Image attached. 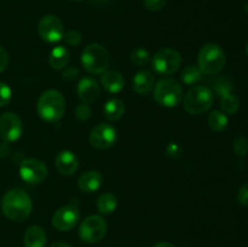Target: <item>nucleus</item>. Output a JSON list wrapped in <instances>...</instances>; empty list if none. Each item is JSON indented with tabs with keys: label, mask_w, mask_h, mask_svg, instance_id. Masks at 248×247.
Returning <instances> with one entry per match:
<instances>
[{
	"label": "nucleus",
	"mask_w": 248,
	"mask_h": 247,
	"mask_svg": "<svg viewBox=\"0 0 248 247\" xmlns=\"http://www.w3.org/2000/svg\"><path fill=\"white\" fill-rule=\"evenodd\" d=\"M5 217L14 222H22L31 216L33 202L28 194L22 189H11L4 195L1 202Z\"/></svg>",
	"instance_id": "obj_1"
},
{
	"label": "nucleus",
	"mask_w": 248,
	"mask_h": 247,
	"mask_svg": "<svg viewBox=\"0 0 248 247\" xmlns=\"http://www.w3.org/2000/svg\"><path fill=\"white\" fill-rule=\"evenodd\" d=\"M39 116L47 123H57L65 113V98L57 90H46L36 104Z\"/></svg>",
	"instance_id": "obj_2"
},
{
	"label": "nucleus",
	"mask_w": 248,
	"mask_h": 247,
	"mask_svg": "<svg viewBox=\"0 0 248 247\" xmlns=\"http://www.w3.org/2000/svg\"><path fill=\"white\" fill-rule=\"evenodd\" d=\"M225 53L219 45L213 43L205 44L198 55V67L202 74H218L225 65Z\"/></svg>",
	"instance_id": "obj_3"
},
{
	"label": "nucleus",
	"mask_w": 248,
	"mask_h": 247,
	"mask_svg": "<svg viewBox=\"0 0 248 247\" xmlns=\"http://www.w3.org/2000/svg\"><path fill=\"white\" fill-rule=\"evenodd\" d=\"M81 64L89 74H103L109 65L108 51L101 44H90L81 53Z\"/></svg>",
	"instance_id": "obj_4"
},
{
	"label": "nucleus",
	"mask_w": 248,
	"mask_h": 247,
	"mask_svg": "<svg viewBox=\"0 0 248 247\" xmlns=\"http://www.w3.org/2000/svg\"><path fill=\"white\" fill-rule=\"evenodd\" d=\"M183 98V87L173 77H165L154 85V99L166 108H174Z\"/></svg>",
	"instance_id": "obj_5"
},
{
	"label": "nucleus",
	"mask_w": 248,
	"mask_h": 247,
	"mask_svg": "<svg viewBox=\"0 0 248 247\" xmlns=\"http://www.w3.org/2000/svg\"><path fill=\"white\" fill-rule=\"evenodd\" d=\"M213 101H215L213 92L202 85L191 87L183 98L184 108L190 115H201L210 110Z\"/></svg>",
	"instance_id": "obj_6"
},
{
	"label": "nucleus",
	"mask_w": 248,
	"mask_h": 247,
	"mask_svg": "<svg viewBox=\"0 0 248 247\" xmlns=\"http://www.w3.org/2000/svg\"><path fill=\"white\" fill-rule=\"evenodd\" d=\"M182 56L174 48H161L152 58V67L160 75H171L181 68Z\"/></svg>",
	"instance_id": "obj_7"
},
{
	"label": "nucleus",
	"mask_w": 248,
	"mask_h": 247,
	"mask_svg": "<svg viewBox=\"0 0 248 247\" xmlns=\"http://www.w3.org/2000/svg\"><path fill=\"white\" fill-rule=\"evenodd\" d=\"M107 229L108 225L102 216H89L80 224L79 237L87 244H96L106 236Z\"/></svg>",
	"instance_id": "obj_8"
},
{
	"label": "nucleus",
	"mask_w": 248,
	"mask_h": 247,
	"mask_svg": "<svg viewBox=\"0 0 248 247\" xmlns=\"http://www.w3.org/2000/svg\"><path fill=\"white\" fill-rule=\"evenodd\" d=\"M38 33L46 43H57L64 35V26L55 15H46L39 21Z\"/></svg>",
	"instance_id": "obj_9"
},
{
	"label": "nucleus",
	"mask_w": 248,
	"mask_h": 247,
	"mask_svg": "<svg viewBox=\"0 0 248 247\" xmlns=\"http://www.w3.org/2000/svg\"><path fill=\"white\" fill-rule=\"evenodd\" d=\"M19 176L28 184H40L47 177V167L41 160L29 157L19 165Z\"/></svg>",
	"instance_id": "obj_10"
},
{
	"label": "nucleus",
	"mask_w": 248,
	"mask_h": 247,
	"mask_svg": "<svg viewBox=\"0 0 248 247\" xmlns=\"http://www.w3.org/2000/svg\"><path fill=\"white\" fill-rule=\"evenodd\" d=\"M23 133V123L17 114L7 111L0 116V137L4 142L12 143Z\"/></svg>",
	"instance_id": "obj_11"
},
{
	"label": "nucleus",
	"mask_w": 248,
	"mask_h": 247,
	"mask_svg": "<svg viewBox=\"0 0 248 247\" xmlns=\"http://www.w3.org/2000/svg\"><path fill=\"white\" fill-rule=\"evenodd\" d=\"M90 143L96 149H108L115 144L118 132L110 124H98L90 132Z\"/></svg>",
	"instance_id": "obj_12"
},
{
	"label": "nucleus",
	"mask_w": 248,
	"mask_h": 247,
	"mask_svg": "<svg viewBox=\"0 0 248 247\" xmlns=\"http://www.w3.org/2000/svg\"><path fill=\"white\" fill-rule=\"evenodd\" d=\"M80 219V212L78 207L73 203L70 205L62 206L58 208L52 216V225L55 229L60 230V232H68L75 228Z\"/></svg>",
	"instance_id": "obj_13"
},
{
	"label": "nucleus",
	"mask_w": 248,
	"mask_h": 247,
	"mask_svg": "<svg viewBox=\"0 0 248 247\" xmlns=\"http://www.w3.org/2000/svg\"><path fill=\"white\" fill-rule=\"evenodd\" d=\"M77 93L82 103L90 104L98 99L99 94H101V89H99L98 82L93 77H82L78 84Z\"/></svg>",
	"instance_id": "obj_14"
},
{
	"label": "nucleus",
	"mask_w": 248,
	"mask_h": 247,
	"mask_svg": "<svg viewBox=\"0 0 248 247\" xmlns=\"http://www.w3.org/2000/svg\"><path fill=\"white\" fill-rule=\"evenodd\" d=\"M55 166L63 176H72L79 167L77 155L70 150H61L55 159Z\"/></svg>",
	"instance_id": "obj_15"
},
{
	"label": "nucleus",
	"mask_w": 248,
	"mask_h": 247,
	"mask_svg": "<svg viewBox=\"0 0 248 247\" xmlns=\"http://www.w3.org/2000/svg\"><path fill=\"white\" fill-rule=\"evenodd\" d=\"M101 85L109 93H119L125 86V79L116 70H106L101 74Z\"/></svg>",
	"instance_id": "obj_16"
},
{
	"label": "nucleus",
	"mask_w": 248,
	"mask_h": 247,
	"mask_svg": "<svg viewBox=\"0 0 248 247\" xmlns=\"http://www.w3.org/2000/svg\"><path fill=\"white\" fill-rule=\"evenodd\" d=\"M154 75L150 70H140L135 75L132 80V89L136 93L144 96L148 94L154 87Z\"/></svg>",
	"instance_id": "obj_17"
},
{
	"label": "nucleus",
	"mask_w": 248,
	"mask_h": 247,
	"mask_svg": "<svg viewBox=\"0 0 248 247\" xmlns=\"http://www.w3.org/2000/svg\"><path fill=\"white\" fill-rule=\"evenodd\" d=\"M103 182V177L98 171H86L78 179V185L84 193H94L98 190Z\"/></svg>",
	"instance_id": "obj_18"
},
{
	"label": "nucleus",
	"mask_w": 248,
	"mask_h": 247,
	"mask_svg": "<svg viewBox=\"0 0 248 247\" xmlns=\"http://www.w3.org/2000/svg\"><path fill=\"white\" fill-rule=\"evenodd\" d=\"M47 237L45 230L39 225H31L24 232V247H45Z\"/></svg>",
	"instance_id": "obj_19"
},
{
	"label": "nucleus",
	"mask_w": 248,
	"mask_h": 247,
	"mask_svg": "<svg viewBox=\"0 0 248 247\" xmlns=\"http://www.w3.org/2000/svg\"><path fill=\"white\" fill-rule=\"evenodd\" d=\"M69 51L65 46H56L52 48L50 56H48V62L50 65L56 70H62L69 63Z\"/></svg>",
	"instance_id": "obj_20"
},
{
	"label": "nucleus",
	"mask_w": 248,
	"mask_h": 247,
	"mask_svg": "<svg viewBox=\"0 0 248 247\" xmlns=\"http://www.w3.org/2000/svg\"><path fill=\"white\" fill-rule=\"evenodd\" d=\"M103 113L109 121H116L123 118L125 114V104L120 99L111 98L104 104Z\"/></svg>",
	"instance_id": "obj_21"
},
{
	"label": "nucleus",
	"mask_w": 248,
	"mask_h": 247,
	"mask_svg": "<svg viewBox=\"0 0 248 247\" xmlns=\"http://www.w3.org/2000/svg\"><path fill=\"white\" fill-rule=\"evenodd\" d=\"M118 207V199L114 194L104 193L97 200V210L101 215H110Z\"/></svg>",
	"instance_id": "obj_22"
},
{
	"label": "nucleus",
	"mask_w": 248,
	"mask_h": 247,
	"mask_svg": "<svg viewBox=\"0 0 248 247\" xmlns=\"http://www.w3.org/2000/svg\"><path fill=\"white\" fill-rule=\"evenodd\" d=\"M207 123L208 126L213 131H216V132H222V131H224L227 128L229 120H228V116L225 113H223L220 110H213L208 114Z\"/></svg>",
	"instance_id": "obj_23"
},
{
	"label": "nucleus",
	"mask_w": 248,
	"mask_h": 247,
	"mask_svg": "<svg viewBox=\"0 0 248 247\" xmlns=\"http://www.w3.org/2000/svg\"><path fill=\"white\" fill-rule=\"evenodd\" d=\"M222 102H220V106H222L223 113L225 114H232L237 113L240 108V101L235 94H232V92H228V93L222 94Z\"/></svg>",
	"instance_id": "obj_24"
},
{
	"label": "nucleus",
	"mask_w": 248,
	"mask_h": 247,
	"mask_svg": "<svg viewBox=\"0 0 248 247\" xmlns=\"http://www.w3.org/2000/svg\"><path fill=\"white\" fill-rule=\"evenodd\" d=\"M202 73L199 69L198 65H188L182 70L181 79L186 85H194L200 81Z\"/></svg>",
	"instance_id": "obj_25"
},
{
	"label": "nucleus",
	"mask_w": 248,
	"mask_h": 247,
	"mask_svg": "<svg viewBox=\"0 0 248 247\" xmlns=\"http://www.w3.org/2000/svg\"><path fill=\"white\" fill-rule=\"evenodd\" d=\"M131 61L137 67H144L150 62V53L145 48L138 47L131 52Z\"/></svg>",
	"instance_id": "obj_26"
},
{
	"label": "nucleus",
	"mask_w": 248,
	"mask_h": 247,
	"mask_svg": "<svg viewBox=\"0 0 248 247\" xmlns=\"http://www.w3.org/2000/svg\"><path fill=\"white\" fill-rule=\"evenodd\" d=\"M234 152L237 156H246L248 154V139L246 137H237L234 142Z\"/></svg>",
	"instance_id": "obj_27"
},
{
	"label": "nucleus",
	"mask_w": 248,
	"mask_h": 247,
	"mask_svg": "<svg viewBox=\"0 0 248 247\" xmlns=\"http://www.w3.org/2000/svg\"><path fill=\"white\" fill-rule=\"evenodd\" d=\"M11 97L12 91L9 85L0 81V108L9 104L10 101H11Z\"/></svg>",
	"instance_id": "obj_28"
},
{
	"label": "nucleus",
	"mask_w": 248,
	"mask_h": 247,
	"mask_svg": "<svg viewBox=\"0 0 248 247\" xmlns=\"http://www.w3.org/2000/svg\"><path fill=\"white\" fill-rule=\"evenodd\" d=\"M92 109L87 103H81L75 108V116L79 119L80 121H86L91 118Z\"/></svg>",
	"instance_id": "obj_29"
},
{
	"label": "nucleus",
	"mask_w": 248,
	"mask_h": 247,
	"mask_svg": "<svg viewBox=\"0 0 248 247\" xmlns=\"http://www.w3.org/2000/svg\"><path fill=\"white\" fill-rule=\"evenodd\" d=\"M63 39H64V41L69 46H78L82 40L81 34H80L78 31H65L64 35H63Z\"/></svg>",
	"instance_id": "obj_30"
},
{
	"label": "nucleus",
	"mask_w": 248,
	"mask_h": 247,
	"mask_svg": "<svg viewBox=\"0 0 248 247\" xmlns=\"http://www.w3.org/2000/svg\"><path fill=\"white\" fill-rule=\"evenodd\" d=\"M166 2L167 0H143L144 6L147 7L149 11H153V12L160 11V10L164 9Z\"/></svg>",
	"instance_id": "obj_31"
},
{
	"label": "nucleus",
	"mask_w": 248,
	"mask_h": 247,
	"mask_svg": "<svg viewBox=\"0 0 248 247\" xmlns=\"http://www.w3.org/2000/svg\"><path fill=\"white\" fill-rule=\"evenodd\" d=\"M237 200L245 207H248V183H245L237 191Z\"/></svg>",
	"instance_id": "obj_32"
},
{
	"label": "nucleus",
	"mask_w": 248,
	"mask_h": 247,
	"mask_svg": "<svg viewBox=\"0 0 248 247\" xmlns=\"http://www.w3.org/2000/svg\"><path fill=\"white\" fill-rule=\"evenodd\" d=\"M9 64V55H7L6 50L0 45V73L4 72Z\"/></svg>",
	"instance_id": "obj_33"
},
{
	"label": "nucleus",
	"mask_w": 248,
	"mask_h": 247,
	"mask_svg": "<svg viewBox=\"0 0 248 247\" xmlns=\"http://www.w3.org/2000/svg\"><path fill=\"white\" fill-rule=\"evenodd\" d=\"M63 77L67 80H74L75 77H78L79 75V70L77 68H72V67H65V70L63 72Z\"/></svg>",
	"instance_id": "obj_34"
},
{
	"label": "nucleus",
	"mask_w": 248,
	"mask_h": 247,
	"mask_svg": "<svg viewBox=\"0 0 248 247\" xmlns=\"http://www.w3.org/2000/svg\"><path fill=\"white\" fill-rule=\"evenodd\" d=\"M153 247H176L171 242H159V244L154 245Z\"/></svg>",
	"instance_id": "obj_35"
},
{
	"label": "nucleus",
	"mask_w": 248,
	"mask_h": 247,
	"mask_svg": "<svg viewBox=\"0 0 248 247\" xmlns=\"http://www.w3.org/2000/svg\"><path fill=\"white\" fill-rule=\"evenodd\" d=\"M50 247H73L69 244H65V242H55V244L51 245Z\"/></svg>",
	"instance_id": "obj_36"
},
{
	"label": "nucleus",
	"mask_w": 248,
	"mask_h": 247,
	"mask_svg": "<svg viewBox=\"0 0 248 247\" xmlns=\"http://www.w3.org/2000/svg\"><path fill=\"white\" fill-rule=\"evenodd\" d=\"M246 52H247V56H248V44H247V46H246Z\"/></svg>",
	"instance_id": "obj_37"
},
{
	"label": "nucleus",
	"mask_w": 248,
	"mask_h": 247,
	"mask_svg": "<svg viewBox=\"0 0 248 247\" xmlns=\"http://www.w3.org/2000/svg\"><path fill=\"white\" fill-rule=\"evenodd\" d=\"M74 1H81V0H74Z\"/></svg>",
	"instance_id": "obj_38"
}]
</instances>
